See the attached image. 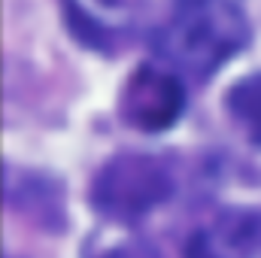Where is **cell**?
<instances>
[{"label":"cell","instance_id":"6da1fadb","mask_svg":"<svg viewBox=\"0 0 261 258\" xmlns=\"http://www.w3.org/2000/svg\"><path fill=\"white\" fill-rule=\"evenodd\" d=\"M246 40L249 18L243 0H176L158 34V52L200 82L240 52Z\"/></svg>","mask_w":261,"mask_h":258},{"label":"cell","instance_id":"7a4b0ae2","mask_svg":"<svg viewBox=\"0 0 261 258\" xmlns=\"http://www.w3.org/2000/svg\"><path fill=\"white\" fill-rule=\"evenodd\" d=\"M173 192V176L152 155L113 158L91 186V203L110 219H140Z\"/></svg>","mask_w":261,"mask_h":258},{"label":"cell","instance_id":"3957f363","mask_svg":"<svg viewBox=\"0 0 261 258\" xmlns=\"http://www.w3.org/2000/svg\"><path fill=\"white\" fill-rule=\"evenodd\" d=\"M182 110V85L161 70L143 67L122 91V116L140 131H164Z\"/></svg>","mask_w":261,"mask_h":258},{"label":"cell","instance_id":"277c9868","mask_svg":"<svg viewBox=\"0 0 261 258\" xmlns=\"http://www.w3.org/2000/svg\"><path fill=\"white\" fill-rule=\"evenodd\" d=\"M261 252V213L231 210L189 240L186 258H252Z\"/></svg>","mask_w":261,"mask_h":258},{"label":"cell","instance_id":"5b68a950","mask_svg":"<svg viewBox=\"0 0 261 258\" xmlns=\"http://www.w3.org/2000/svg\"><path fill=\"white\" fill-rule=\"evenodd\" d=\"M228 110L234 122L261 146V73L240 79L228 91Z\"/></svg>","mask_w":261,"mask_h":258},{"label":"cell","instance_id":"8992f818","mask_svg":"<svg viewBox=\"0 0 261 258\" xmlns=\"http://www.w3.org/2000/svg\"><path fill=\"white\" fill-rule=\"evenodd\" d=\"M97 258H161L152 246L146 243H125V246H116V249H107L103 255Z\"/></svg>","mask_w":261,"mask_h":258},{"label":"cell","instance_id":"52a82bcc","mask_svg":"<svg viewBox=\"0 0 261 258\" xmlns=\"http://www.w3.org/2000/svg\"><path fill=\"white\" fill-rule=\"evenodd\" d=\"M103 3H125V0H103Z\"/></svg>","mask_w":261,"mask_h":258}]
</instances>
